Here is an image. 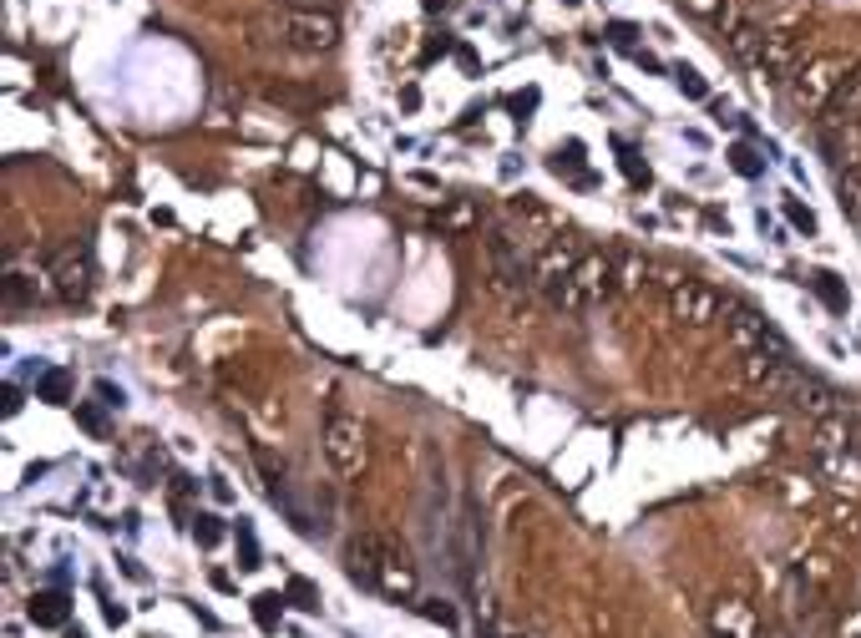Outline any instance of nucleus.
Instances as JSON below:
<instances>
[{
    "mask_svg": "<svg viewBox=\"0 0 861 638\" xmlns=\"http://www.w3.org/2000/svg\"><path fill=\"white\" fill-rule=\"evenodd\" d=\"M264 36H274L284 51H304V56H320L340 46V16L330 6H279L264 16Z\"/></svg>",
    "mask_w": 861,
    "mask_h": 638,
    "instance_id": "f257e3e1",
    "label": "nucleus"
},
{
    "mask_svg": "<svg viewBox=\"0 0 861 638\" xmlns=\"http://www.w3.org/2000/svg\"><path fill=\"white\" fill-rule=\"evenodd\" d=\"M350 578L380 588L385 598H396V603H411L416 598V568L406 563L401 552H390L380 537H360L350 547Z\"/></svg>",
    "mask_w": 861,
    "mask_h": 638,
    "instance_id": "f03ea898",
    "label": "nucleus"
},
{
    "mask_svg": "<svg viewBox=\"0 0 861 638\" xmlns=\"http://www.w3.org/2000/svg\"><path fill=\"white\" fill-rule=\"evenodd\" d=\"M608 289H613V254H583L578 269H573V279L553 294V304H558L563 314H583V309H593Z\"/></svg>",
    "mask_w": 861,
    "mask_h": 638,
    "instance_id": "7ed1b4c3",
    "label": "nucleus"
},
{
    "mask_svg": "<svg viewBox=\"0 0 861 638\" xmlns=\"http://www.w3.org/2000/svg\"><path fill=\"white\" fill-rule=\"evenodd\" d=\"M730 309V299L720 294V289H710V284H699V279H679L674 289H669V314L679 319V325H689V330H704V325H715V319Z\"/></svg>",
    "mask_w": 861,
    "mask_h": 638,
    "instance_id": "20e7f679",
    "label": "nucleus"
},
{
    "mask_svg": "<svg viewBox=\"0 0 861 638\" xmlns=\"http://www.w3.org/2000/svg\"><path fill=\"white\" fill-rule=\"evenodd\" d=\"M320 441H325V456H330L335 476L355 482V476L365 471V426H360L355 416H330Z\"/></svg>",
    "mask_w": 861,
    "mask_h": 638,
    "instance_id": "39448f33",
    "label": "nucleus"
},
{
    "mask_svg": "<svg viewBox=\"0 0 861 638\" xmlns=\"http://www.w3.org/2000/svg\"><path fill=\"white\" fill-rule=\"evenodd\" d=\"M841 76H846V61L841 56H816L806 61L796 76H791V102L806 107V112H821L831 102V92L841 87Z\"/></svg>",
    "mask_w": 861,
    "mask_h": 638,
    "instance_id": "423d86ee",
    "label": "nucleus"
},
{
    "mask_svg": "<svg viewBox=\"0 0 861 638\" xmlns=\"http://www.w3.org/2000/svg\"><path fill=\"white\" fill-rule=\"evenodd\" d=\"M487 259H492V284L502 289V294H527L537 279H532V264H527V254H522V244L512 233H492L487 238Z\"/></svg>",
    "mask_w": 861,
    "mask_h": 638,
    "instance_id": "0eeeda50",
    "label": "nucleus"
},
{
    "mask_svg": "<svg viewBox=\"0 0 861 638\" xmlns=\"http://www.w3.org/2000/svg\"><path fill=\"white\" fill-rule=\"evenodd\" d=\"M730 345L740 355H755V350H770V355H791L786 340L775 335V325L760 314V309H745V304H730Z\"/></svg>",
    "mask_w": 861,
    "mask_h": 638,
    "instance_id": "6e6552de",
    "label": "nucleus"
},
{
    "mask_svg": "<svg viewBox=\"0 0 861 638\" xmlns=\"http://www.w3.org/2000/svg\"><path fill=\"white\" fill-rule=\"evenodd\" d=\"M51 289H56V299H87V289H92V254L82 249V244H66V249H56L51 254Z\"/></svg>",
    "mask_w": 861,
    "mask_h": 638,
    "instance_id": "1a4fd4ad",
    "label": "nucleus"
},
{
    "mask_svg": "<svg viewBox=\"0 0 861 638\" xmlns=\"http://www.w3.org/2000/svg\"><path fill=\"white\" fill-rule=\"evenodd\" d=\"M578 259H583V249L573 244V238H547L542 244V254H537V264H532V279H537V289L553 299L568 279H573V269H578Z\"/></svg>",
    "mask_w": 861,
    "mask_h": 638,
    "instance_id": "9d476101",
    "label": "nucleus"
},
{
    "mask_svg": "<svg viewBox=\"0 0 861 638\" xmlns=\"http://www.w3.org/2000/svg\"><path fill=\"white\" fill-rule=\"evenodd\" d=\"M740 370H745V380L755 385V390H765V395H780L786 401L791 395V385H796V365H791V355H770V350H755V355H740Z\"/></svg>",
    "mask_w": 861,
    "mask_h": 638,
    "instance_id": "9b49d317",
    "label": "nucleus"
},
{
    "mask_svg": "<svg viewBox=\"0 0 861 638\" xmlns=\"http://www.w3.org/2000/svg\"><path fill=\"white\" fill-rule=\"evenodd\" d=\"M760 82H791V76L801 71V61H796V41L786 36V31H765V46H760V61L750 66Z\"/></svg>",
    "mask_w": 861,
    "mask_h": 638,
    "instance_id": "f8f14e48",
    "label": "nucleus"
},
{
    "mask_svg": "<svg viewBox=\"0 0 861 638\" xmlns=\"http://www.w3.org/2000/svg\"><path fill=\"white\" fill-rule=\"evenodd\" d=\"M786 401L801 411V416H811V421H831L836 411H841V395L821 380V375H796V385H791V395H786Z\"/></svg>",
    "mask_w": 861,
    "mask_h": 638,
    "instance_id": "ddd939ff",
    "label": "nucleus"
},
{
    "mask_svg": "<svg viewBox=\"0 0 861 638\" xmlns=\"http://www.w3.org/2000/svg\"><path fill=\"white\" fill-rule=\"evenodd\" d=\"M821 117H826V127H851L861 117V66H851L841 76V87L831 92V102L821 107Z\"/></svg>",
    "mask_w": 861,
    "mask_h": 638,
    "instance_id": "4468645a",
    "label": "nucleus"
},
{
    "mask_svg": "<svg viewBox=\"0 0 861 638\" xmlns=\"http://www.w3.org/2000/svg\"><path fill=\"white\" fill-rule=\"evenodd\" d=\"M715 633L720 638H760V628H755V618H750L745 603H720L715 608Z\"/></svg>",
    "mask_w": 861,
    "mask_h": 638,
    "instance_id": "2eb2a0df",
    "label": "nucleus"
},
{
    "mask_svg": "<svg viewBox=\"0 0 861 638\" xmlns=\"http://www.w3.org/2000/svg\"><path fill=\"white\" fill-rule=\"evenodd\" d=\"M649 274V259L639 249H618L613 254V289H639Z\"/></svg>",
    "mask_w": 861,
    "mask_h": 638,
    "instance_id": "dca6fc26",
    "label": "nucleus"
},
{
    "mask_svg": "<svg viewBox=\"0 0 861 638\" xmlns=\"http://www.w3.org/2000/svg\"><path fill=\"white\" fill-rule=\"evenodd\" d=\"M725 46H730V56H735V61L755 66V61H760V46H765V31H760L755 21H745V26H735V31L725 36Z\"/></svg>",
    "mask_w": 861,
    "mask_h": 638,
    "instance_id": "f3484780",
    "label": "nucleus"
},
{
    "mask_svg": "<svg viewBox=\"0 0 861 638\" xmlns=\"http://www.w3.org/2000/svg\"><path fill=\"white\" fill-rule=\"evenodd\" d=\"M31 623L61 628V623H66V598H61V593H36V598H31Z\"/></svg>",
    "mask_w": 861,
    "mask_h": 638,
    "instance_id": "a211bd4d",
    "label": "nucleus"
},
{
    "mask_svg": "<svg viewBox=\"0 0 861 638\" xmlns=\"http://www.w3.org/2000/svg\"><path fill=\"white\" fill-rule=\"evenodd\" d=\"M811 289L826 299L831 314H846V289H841V279H836L831 269H816V274H811Z\"/></svg>",
    "mask_w": 861,
    "mask_h": 638,
    "instance_id": "6ab92c4d",
    "label": "nucleus"
},
{
    "mask_svg": "<svg viewBox=\"0 0 861 638\" xmlns=\"http://www.w3.org/2000/svg\"><path fill=\"white\" fill-rule=\"evenodd\" d=\"M674 87H679L689 102H710V82H704L694 66H674Z\"/></svg>",
    "mask_w": 861,
    "mask_h": 638,
    "instance_id": "aec40b11",
    "label": "nucleus"
},
{
    "mask_svg": "<svg viewBox=\"0 0 861 638\" xmlns=\"http://www.w3.org/2000/svg\"><path fill=\"white\" fill-rule=\"evenodd\" d=\"M730 168H735L740 178H760V173H765V163L755 157V147H745V142H735V147H730Z\"/></svg>",
    "mask_w": 861,
    "mask_h": 638,
    "instance_id": "412c9836",
    "label": "nucleus"
},
{
    "mask_svg": "<svg viewBox=\"0 0 861 638\" xmlns=\"http://www.w3.org/2000/svg\"><path fill=\"white\" fill-rule=\"evenodd\" d=\"M618 157H623V173H629V183L649 188V163H644V157H639V147H629V142H618Z\"/></svg>",
    "mask_w": 861,
    "mask_h": 638,
    "instance_id": "4be33fe9",
    "label": "nucleus"
},
{
    "mask_svg": "<svg viewBox=\"0 0 861 638\" xmlns=\"http://www.w3.org/2000/svg\"><path fill=\"white\" fill-rule=\"evenodd\" d=\"M66 390H71V380H66V370H46L41 375V385H36V395H41V401H66Z\"/></svg>",
    "mask_w": 861,
    "mask_h": 638,
    "instance_id": "5701e85b",
    "label": "nucleus"
},
{
    "mask_svg": "<svg viewBox=\"0 0 861 638\" xmlns=\"http://www.w3.org/2000/svg\"><path fill=\"white\" fill-rule=\"evenodd\" d=\"M239 557H244V568H264V557H259V537H254V527L249 522H239Z\"/></svg>",
    "mask_w": 861,
    "mask_h": 638,
    "instance_id": "b1692460",
    "label": "nucleus"
},
{
    "mask_svg": "<svg viewBox=\"0 0 861 638\" xmlns=\"http://www.w3.org/2000/svg\"><path fill=\"white\" fill-rule=\"evenodd\" d=\"M193 537H198L203 547H218V542H223V527H218V517L198 512V517H193Z\"/></svg>",
    "mask_w": 861,
    "mask_h": 638,
    "instance_id": "393cba45",
    "label": "nucleus"
},
{
    "mask_svg": "<svg viewBox=\"0 0 861 638\" xmlns=\"http://www.w3.org/2000/svg\"><path fill=\"white\" fill-rule=\"evenodd\" d=\"M279 608H284V598H279V593H259V598H254V618H259L264 628H274Z\"/></svg>",
    "mask_w": 861,
    "mask_h": 638,
    "instance_id": "a878e982",
    "label": "nucleus"
},
{
    "mask_svg": "<svg viewBox=\"0 0 861 638\" xmlns=\"http://www.w3.org/2000/svg\"><path fill=\"white\" fill-rule=\"evenodd\" d=\"M578 163H583V142H568V147L553 152V173H573Z\"/></svg>",
    "mask_w": 861,
    "mask_h": 638,
    "instance_id": "bb28decb",
    "label": "nucleus"
},
{
    "mask_svg": "<svg viewBox=\"0 0 861 638\" xmlns=\"http://www.w3.org/2000/svg\"><path fill=\"white\" fill-rule=\"evenodd\" d=\"M421 613H426L431 623H441V628H456V608H451V603H441V598H426V603H421Z\"/></svg>",
    "mask_w": 861,
    "mask_h": 638,
    "instance_id": "cd10ccee",
    "label": "nucleus"
},
{
    "mask_svg": "<svg viewBox=\"0 0 861 638\" xmlns=\"http://www.w3.org/2000/svg\"><path fill=\"white\" fill-rule=\"evenodd\" d=\"M786 218L801 228V233H816V213L806 208V203H796V198H786Z\"/></svg>",
    "mask_w": 861,
    "mask_h": 638,
    "instance_id": "c85d7f7f",
    "label": "nucleus"
},
{
    "mask_svg": "<svg viewBox=\"0 0 861 638\" xmlns=\"http://www.w3.org/2000/svg\"><path fill=\"white\" fill-rule=\"evenodd\" d=\"M679 6H684L689 16H699V21H715V16L725 11V0H679Z\"/></svg>",
    "mask_w": 861,
    "mask_h": 638,
    "instance_id": "c756f323",
    "label": "nucleus"
},
{
    "mask_svg": "<svg viewBox=\"0 0 861 638\" xmlns=\"http://www.w3.org/2000/svg\"><path fill=\"white\" fill-rule=\"evenodd\" d=\"M735 26H745V11L735 6V0H725V11L715 16V31H720V36H730Z\"/></svg>",
    "mask_w": 861,
    "mask_h": 638,
    "instance_id": "7c9ffc66",
    "label": "nucleus"
},
{
    "mask_svg": "<svg viewBox=\"0 0 861 638\" xmlns=\"http://www.w3.org/2000/svg\"><path fill=\"white\" fill-rule=\"evenodd\" d=\"M634 36H639V31H634L629 21H613V26H608V41L623 46V51H634Z\"/></svg>",
    "mask_w": 861,
    "mask_h": 638,
    "instance_id": "2f4dec72",
    "label": "nucleus"
},
{
    "mask_svg": "<svg viewBox=\"0 0 861 638\" xmlns=\"http://www.w3.org/2000/svg\"><path fill=\"white\" fill-rule=\"evenodd\" d=\"M289 598H294L299 608H320V593H315V588H309V583H299V578L289 583Z\"/></svg>",
    "mask_w": 861,
    "mask_h": 638,
    "instance_id": "473e14b6",
    "label": "nucleus"
},
{
    "mask_svg": "<svg viewBox=\"0 0 861 638\" xmlns=\"http://www.w3.org/2000/svg\"><path fill=\"white\" fill-rule=\"evenodd\" d=\"M816 446H821V451H836V446H846V441H841V431H836V426H821Z\"/></svg>",
    "mask_w": 861,
    "mask_h": 638,
    "instance_id": "72a5a7b5",
    "label": "nucleus"
},
{
    "mask_svg": "<svg viewBox=\"0 0 861 638\" xmlns=\"http://www.w3.org/2000/svg\"><path fill=\"white\" fill-rule=\"evenodd\" d=\"M446 223H472V203H451L446 208Z\"/></svg>",
    "mask_w": 861,
    "mask_h": 638,
    "instance_id": "f704fd0d",
    "label": "nucleus"
},
{
    "mask_svg": "<svg viewBox=\"0 0 861 638\" xmlns=\"http://www.w3.org/2000/svg\"><path fill=\"white\" fill-rule=\"evenodd\" d=\"M102 613H107V623H127V608L122 603H102Z\"/></svg>",
    "mask_w": 861,
    "mask_h": 638,
    "instance_id": "c9c22d12",
    "label": "nucleus"
},
{
    "mask_svg": "<svg viewBox=\"0 0 861 638\" xmlns=\"http://www.w3.org/2000/svg\"><path fill=\"white\" fill-rule=\"evenodd\" d=\"M97 395H102V401H107V406H122V390H112V385H107V380H102V385H97Z\"/></svg>",
    "mask_w": 861,
    "mask_h": 638,
    "instance_id": "e433bc0d",
    "label": "nucleus"
},
{
    "mask_svg": "<svg viewBox=\"0 0 861 638\" xmlns=\"http://www.w3.org/2000/svg\"><path fill=\"white\" fill-rule=\"evenodd\" d=\"M21 411V390L16 385H6V416H16Z\"/></svg>",
    "mask_w": 861,
    "mask_h": 638,
    "instance_id": "4c0bfd02",
    "label": "nucleus"
},
{
    "mask_svg": "<svg viewBox=\"0 0 861 638\" xmlns=\"http://www.w3.org/2000/svg\"><path fill=\"white\" fill-rule=\"evenodd\" d=\"M76 416H82V426H87V431H102V416H97V411H87V406H82Z\"/></svg>",
    "mask_w": 861,
    "mask_h": 638,
    "instance_id": "58836bf2",
    "label": "nucleus"
},
{
    "mask_svg": "<svg viewBox=\"0 0 861 638\" xmlns=\"http://www.w3.org/2000/svg\"><path fill=\"white\" fill-rule=\"evenodd\" d=\"M279 6H299V11H309V6H325V0H279Z\"/></svg>",
    "mask_w": 861,
    "mask_h": 638,
    "instance_id": "ea45409f",
    "label": "nucleus"
},
{
    "mask_svg": "<svg viewBox=\"0 0 861 638\" xmlns=\"http://www.w3.org/2000/svg\"><path fill=\"white\" fill-rule=\"evenodd\" d=\"M492 638H527V633H517V628H497Z\"/></svg>",
    "mask_w": 861,
    "mask_h": 638,
    "instance_id": "a19ab883",
    "label": "nucleus"
},
{
    "mask_svg": "<svg viewBox=\"0 0 861 638\" xmlns=\"http://www.w3.org/2000/svg\"><path fill=\"white\" fill-rule=\"evenodd\" d=\"M760 638H786V633H775V628H765V633H760Z\"/></svg>",
    "mask_w": 861,
    "mask_h": 638,
    "instance_id": "79ce46f5",
    "label": "nucleus"
},
{
    "mask_svg": "<svg viewBox=\"0 0 861 638\" xmlns=\"http://www.w3.org/2000/svg\"><path fill=\"white\" fill-rule=\"evenodd\" d=\"M563 6H583V0H563Z\"/></svg>",
    "mask_w": 861,
    "mask_h": 638,
    "instance_id": "37998d69",
    "label": "nucleus"
},
{
    "mask_svg": "<svg viewBox=\"0 0 861 638\" xmlns=\"http://www.w3.org/2000/svg\"><path fill=\"white\" fill-rule=\"evenodd\" d=\"M66 638H87V633H66Z\"/></svg>",
    "mask_w": 861,
    "mask_h": 638,
    "instance_id": "c03bdc74",
    "label": "nucleus"
}]
</instances>
